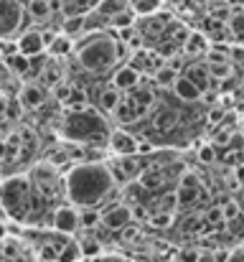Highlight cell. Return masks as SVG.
Wrapping results in <instances>:
<instances>
[{"mask_svg": "<svg viewBox=\"0 0 244 262\" xmlns=\"http://www.w3.org/2000/svg\"><path fill=\"white\" fill-rule=\"evenodd\" d=\"M181 49H183L186 56H204V54H209L211 43H209V36H206V33L191 31V33L186 36V41L181 43Z\"/></svg>", "mask_w": 244, "mask_h": 262, "instance_id": "obj_15", "label": "cell"}, {"mask_svg": "<svg viewBox=\"0 0 244 262\" xmlns=\"http://www.w3.org/2000/svg\"><path fill=\"white\" fill-rule=\"evenodd\" d=\"M239 247H242V250H244V237H242V242H239Z\"/></svg>", "mask_w": 244, "mask_h": 262, "instance_id": "obj_39", "label": "cell"}, {"mask_svg": "<svg viewBox=\"0 0 244 262\" xmlns=\"http://www.w3.org/2000/svg\"><path fill=\"white\" fill-rule=\"evenodd\" d=\"M112 115H115V120H117L120 125H130V122H138V120H140L138 110L132 107V102H130L127 97H122V99H120V104L115 107V112H112Z\"/></svg>", "mask_w": 244, "mask_h": 262, "instance_id": "obj_21", "label": "cell"}, {"mask_svg": "<svg viewBox=\"0 0 244 262\" xmlns=\"http://www.w3.org/2000/svg\"><path fill=\"white\" fill-rule=\"evenodd\" d=\"M229 31L237 38H244V10H234V15L229 18Z\"/></svg>", "mask_w": 244, "mask_h": 262, "instance_id": "obj_30", "label": "cell"}, {"mask_svg": "<svg viewBox=\"0 0 244 262\" xmlns=\"http://www.w3.org/2000/svg\"><path fill=\"white\" fill-rule=\"evenodd\" d=\"M51 227L54 232H61V234H74L77 229H81L79 222V206H74L72 201L69 204H61L51 211Z\"/></svg>", "mask_w": 244, "mask_h": 262, "instance_id": "obj_7", "label": "cell"}, {"mask_svg": "<svg viewBox=\"0 0 244 262\" xmlns=\"http://www.w3.org/2000/svg\"><path fill=\"white\" fill-rule=\"evenodd\" d=\"M130 222H132V211L125 204H112L102 211V227L109 232H122Z\"/></svg>", "mask_w": 244, "mask_h": 262, "instance_id": "obj_8", "label": "cell"}, {"mask_svg": "<svg viewBox=\"0 0 244 262\" xmlns=\"http://www.w3.org/2000/svg\"><path fill=\"white\" fill-rule=\"evenodd\" d=\"M38 260L41 262H56L59 260V247L54 242H46L38 247Z\"/></svg>", "mask_w": 244, "mask_h": 262, "instance_id": "obj_29", "label": "cell"}, {"mask_svg": "<svg viewBox=\"0 0 244 262\" xmlns=\"http://www.w3.org/2000/svg\"><path fill=\"white\" fill-rule=\"evenodd\" d=\"M59 133L64 140L77 143V145H92V148H107L109 143V125L107 117L102 115L99 107H79V110H66L61 117Z\"/></svg>", "mask_w": 244, "mask_h": 262, "instance_id": "obj_2", "label": "cell"}, {"mask_svg": "<svg viewBox=\"0 0 244 262\" xmlns=\"http://www.w3.org/2000/svg\"><path fill=\"white\" fill-rule=\"evenodd\" d=\"M178 79V69L173 64H161L156 72H153V82L158 87H173V82Z\"/></svg>", "mask_w": 244, "mask_h": 262, "instance_id": "obj_23", "label": "cell"}, {"mask_svg": "<svg viewBox=\"0 0 244 262\" xmlns=\"http://www.w3.org/2000/svg\"><path fill=\"white\" fill-rule=\"evenodd\" d=\"M198 161H201V163H214V161H216V150H214V145H201V150H198Z\"/></svg>", "mask_w": 244, "mask_h": 262, "instance_id": "obj_33", "label": "cell"}, {"mask_svg": "<svg viewBox=\"0 0 244 262\" xmlns=\"http://www.w3.org/2000/svg\"><path fill=\"white\" fill-rule=\"evenodd\" d=\"M140 79H143V74L135 67H130V64H117L112 69V84L120 92H130L132 87H138Z\"/></svg>", "mask_w": 244, "mask_h": 262, "instance_id": "obj_11", "label": "cell"}, {"mask_svg": "<svg viewBox=\"0 0 244 262\" xmlns=\"http://www.w3.org/2000/svg\"><path fill=\"white\" fill-rule=\"evenodd\" d=\"M107 148H109L115 156H138V153H140V143H138L127 130H112Z\"/></svg>", "mask_w": 244, "mask_h": 262, "instance_id": "obj_10", "label": "cell"}, {"mask_svg": "<svg viewBox=\"0 0 244 262\" xmlns=\"http://www.w3.org/2000/svg\"><path fill=\"white\" fill-rule=\"evenodd\" d=\"M31 183H33V188L51 204V201H56V199H61V196H66V183H64V176L59 173V168L51 163V161H43V163H36L33 168H31Z\"/></svg>", "mask_w": 244, "mask_h": 262, "instance_id": "obj_5", "label": "cell"}, {"mask_svg": "<svg viewBox=\"0 0 244 262\" xmlns=\"http://www.w3.org/2000/svg\"><path fill=\"white\" fill-rule=\"evenodd\" d=\"M0 206L10 219L26 222L38 216L49 206V201L33 188L28 176H8L0 186Z\"/></svg>", "mask_w": 244, "mask_h": 262, "instance_id": "obj_3", "label": "cell"}, {"mask_svg": "<svg viewBox=\"0 0 244 262\" xmlns=\"http://www.w3.org/2000/svg\"><path fill=\"white\" fill-rule=\"evenodd\" d=\"M8 104H10V99H8L5 94H0V117H5V112H8Z\"/></svg>", "mask_w": 244, "mask_h": 262, "instance_id": "obj_37", "label": "cell"}, {"mask_svg": "<svg viewBox=\"0 0 244 262\" xmlns=\"http://www.w3.org/2000/svg\"><path fill=\"white\" fill-rule=\"evenodd\" d=\"M130 8L138 18H148L153 13H158L161 8V0H130Z\"/></svg>", "mask_w": 244, "mask_h": 262, "instance_id": "obj_27", "label": "cell"}, {"mask_svg": "<svg viewBox=\"0 0 244 262\" xmlns=\"http://www.w3.org/2000/svg\"><path fill=\"white\" fill-rule=\"evenodd\" d=\"M84 255H81V245L77 239H69L61 250H59V260L56 262H81Z\"/></svg>", "mask_w": 244, "mask_h": 262, "instance_id": "obj_26", "label": "cell"}, {"mask_svg": "<svg viewBox=\"0 0 244 262\" xmlns=\"http://www.w3.org/2000/svg\"><path fill=\"white\" fill-rule=\"evenodd\" d=\"M15 43H18V51L26 56H41L46 51V41H43L41 31H26V33H20V38Z\"/></svg>", "mask_w": 244, "mask_h": 262, "instance_id": "obj_13", "label": "cell"}, {"mask_svg": "<svg viewBox=\"0 0 244 262\" xmlns=\"http://www.w3.org/2000/svg\"><path fill=\"white\" fill-rule=\"evenodd\" d=\"M79 222L81 229H94L102 224V211L99 206H79Z\"/></svg>", "mask_w": 244, "mask_h": 262, "instance_id": "obj_24", "label": "cell"}, {"mask_svg": "<svg viewBox=\"0 0 244 262\" xmlns=\"http://www.w3.org/2000/svg\"><path fill=\"white\" fill-rule=\"evenodd\" d=\"M79 245H81V255H84V260H92V257L102 255V245H99L97 239H92V237H81Z\"/></svg>", "mask_w": 244, "mask_h": 262, "instance_id": "obj_28", "label": "cell"}, {"mask_svg": "<svg viewBox=\"0 0 244 262\" xmlns=\"http://www.w3.org/2000/svg\"><path fill=\"white\" fill-rule=\"evenodd\" d=\"M170 89H173L175 99H178V102H186V104L198 102V99H201V94H204L201 89H198L193 82H191V79H188V77H186V74H183V77H178V79L173 82V87H170Z\"/></svg>", "mask_w": 244, "mask_h": 262, "instance_id": "obj_16", "label": "cell"}, {"mask_svg": "<svg viewBox=\"0 0 244 262\" xmlns=\"http://www.w3.org/2000/svg\"><path fill=\"white\" fill-rule=\"evenodd\" d=\"M26 13L31 15V20H46L54 13V5H51V0H31L26 5Z\"/></svg>", "mask_w": 244, "mask_h": 262, "instance_id": "obj_22", "label": "cell"}, {"mask_svg": "<svg viewBox=\"0 0 244 262\" xmlns=\"http://www.w3.org/2000/svg\"><path fill=\"white\" fill-rule=\"evenodd\" d=\"M198 257H201V252L196 247H183L178 252V262H198Z\"/></svg>", "mask_w": 244, "mask_h": 262, "instance_id": "obj_32", "label": "cell"}, {"mask_svg": "<svg viewBox=\"0 0 244 262\" xmlns=\"http://www.w3.org/2000/svg\"><path fill=\"white\" fill-rule=\"evenodd\" d=\"M125 97L132 102V107L138 110V115H140V117H143V115H150V112L156 110V94H153V89L150 87L138 84V87L130 89Z\"/></svg>", "mask_w": 244, "mask_h": 262, "instance_id": "obj_12", "label": "cell"}, {"mask_svg": "<svg viewBox=\"0 0 244 262\" xmlns=\"http://www.w3.org/2000/svg\"><path fill=\"white\" fill-rule=\"evenodd\" d=\"M178 186H183V188H201V181H198V176L196 173H183V178L178 181Z\"/></svg>", "mask_w": 244, "mask_h": 262, "instance_id": "obj_35", "label": "cell"}, {"mask_svg": "<svg viewBox=\"0 0 244 262\" xmlns=\"http://www.w3.org/2000/svg\"><path fill=\"white\" fill-rule=\"evenodd\" d=\"M127 64H130V67H135L140 74H153L163 61H161V56H158L156 51H132Z\"/></svg>", "mask_w": 244, "mask_h": 262, "instance_id": "obj_14", "label": "cell"}, {"mask_svg": "<svg viewBox=\"0 0 244 262\" xmlns=\"http://www.w3.org/2000/svg\"><path fill=\"white\" fill-rule=\"evenodd\" d=\"M26 8L15 0H0V38H10L23 28Z\"/></svg>", "mask_w": 244, "mask_h": 262, "instance_id": "obj_6", "label": "cell"}, {"mask_svg": "<svg viewBox=\"0 0 244 262\" xmlns=\"http://www.w3.org/2000/svg\"><path fill=\"white\" fill-rule=\"evenodd\" d=\"M150 224L153 227H170L173 224V211H156V214H150Z\"/></svg>", "mask_w": 244, "mask_h": 262, "instance_id": "obj_31", "label": "cell"}, {"mask_svg": "<svg viewBox=\"0 0 244 262\" xmlns=\"http://www.w3.org/2000/svg\"><path fill=\"white\" fill-rule=\"evenodd\" d=\"M59 82H61V67H59V64L51 59V61H49V64L41 69V84L51 89V87H56Z\"/></svg>", "mask_w": 244, "mask_h": 262, "instance_id": "obj_25", "label": "cell"}, {"mask_svg": "<svg viewBox=\"0 0 244 262\" xmlns=\"http://www.w3.org/2000/svg\"><path fill=\"white\" fill-rule=\"evenodd\" d=\"M186 77L196 84V87L201 89V92H206L209 84H211V72H209V64H188L186 67Z\"/></svg>", "mask_w": 244, "mask_h": 262, "instance_id": "obj_18", "label": "cell"}, {"mask_svg": "<svg viewBox=\"0 0 244 262\" xmlns=\"http://www.w3.org/2000/svg\"><path fill=\"white\" fill-rule=\"evenodd\" d=\"M64 183H66V199L74 206H99L112 196L117 186L109 166L102 161H86L72 166L69 173L64 176Z\"/></svg>", "mask_w": 244, "mask_h": 262, "instance_id": "obj_1", "label": "cell"}, {"mask_svg": "<svg viewBox=\"0 0 244 262\" xmlns=\"http://www.w3.org/2000/svg\"><path fill=\"white\" fill-rule=\"evenodd\" d=\"M46 51H49L54 59H61V56H66V54H72V51H74V38H72V36H66V33H56V36H54V41L46 46Z\"/></svg>", "mask_w": 244, "mask_h": 262, "instance_id": "obj_19", "label": "cell"}, {"mask_svg": "<svg viewBox=\"0 0 244 262\" xmlns=\"http://www.w3.org/2000/svg\"><path fill=\"white\" fill-rule=\"evenodd\" d=\"M15 3H20V5H23V8H26V5H28V3H31V0H15Z\"/></svg>", "mask_w": 244, "mask_h": 262, "instance_id": "obj_38", "label": "cell"}, {"mask_svg": "<svg viewBox=\"0 0 244 262\" xmlns=\"http://www.w3.org/2000/svg\"><path fill=\"white\" fill-rule=\"evenodd\" d=\"M74 51H77V61L81 69H86L92 74H112V69L117 67V61L125 51V43L120 38H112L104 31H97V33L86 36Z\"/></svg>", "mask_w": 244, "mask_h": 262, "instance_id": "obj_4", "label": "cell"}, {"mask_svg": "<svg viewBox=\"0 0 244 262\" xmlns=\"http://www.w3.org/2000/svg\"><path fill=\"white\" fill-rule=\"evenodd\" d=\"M122 97H125V94H122L120 89L115 87V84H109V87L99 89V94H97V102H99V104H97V107H99L102 112H109V115H112Z\"/></svg>", "mask_w": 244, "mask_h": 262, "instance_id": "obj_17", "label": "cell"}, {"mask_svg": "<svg viewBox=\"0 0 244 262\" xmlns=\"http://www.w3.org/2000/svg\"><path fill=\"white\" fill-rule=\"evenodd\" d=\"M18 102L20 107L26 110H41L46 102H49V87H43L41 82H31V84H23L20 87V94H18Z\"/></svg>", "mask_w": 244, "mask_h": 262, "instance_id": "obj_9", "label": "cell"}, {"mask_svg": "<svg viewBox=\"0 0 244 262\" xmlns=\"http://www.w3.org/2000/svg\"><path fill=\"white\" fill-rule=\"evenodd\" d=\"M89 262H125V257H120V255H97Z\"/></svg>", "mask_w": 244, "mask_h": 262, "instance_id": "obj_36", "label": "cell"}, {"mask_svg": "<svg viewBox=\"0 0 244 262\" xmlns=\"http://www.w3.org/2000/svg\"><path fill=\"white\" fill-rule=\"evenodd\" d=\"M221 211H224V219H227V222L242 214V209H239V204H237V201H227V204L221 206Z\"/></svg>", "mask_w": 244, "mask_h": 262, "instance_id": "obj_34", "label": "cell"}, {"mask_svg": "<svg viewBox=\"0 0 244 262\" xmlns=\"http://www.w3.org/2000/svg\"><path fill=\"white\" fill-rule=\"evenodd\" d=\"M61 33H66V36H72V38L86 33V13H84V15H81V13H77V15H64Z\"/></svg>", "mask_w": 244, "mask_h": 262, "instance_id": "obj_20", "label": "cell"}]
</instances>
